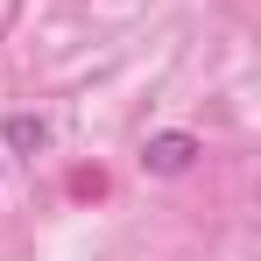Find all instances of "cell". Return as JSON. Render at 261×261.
Here are the masks:
<instances>
[{"instance_id": "obj_1", "label": "cell", "mask_w": 261, "mask_h": 261, "mask_svg": "<svg viewBox=\"0 0 261 261\" xmlns=\"http://www.w3.org/2000/svg\"><path fill=\"white\" fill-rule=\"evenodd\" d=\"M191 155H198V134H148V148H141V170L176 176V170H191Z\"/></svg>"}, {"instance_id": "obj_2", "label": "cell", "mask_w": 261, "mask_h": 261, "mask_svg": "<svg viewBox=\"0 0 261 261\" xmlns=\"http://www.w3.org/2000/svg\"><path fill=\"white\" fill-rule=\"evenodd\" d=\"M7 134H14L21 148H43V120H14V127H7Z\"/></svg>"}]
</instances>
